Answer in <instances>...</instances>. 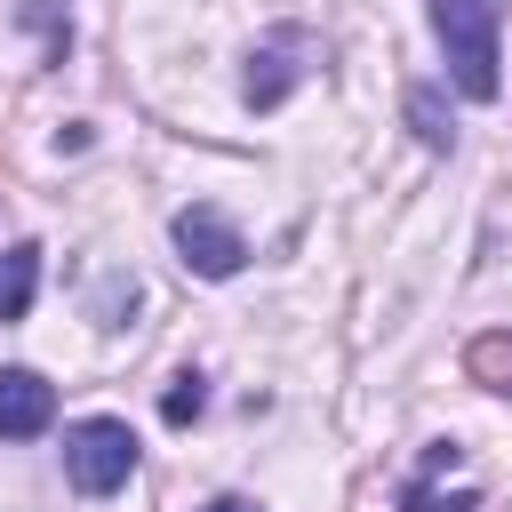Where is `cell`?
<instances>
[{
	"mask_svg": "<svg viewBox=\"0 0 512 512\" xmlns=\"http://www.w3.org/2000/svg\"><path fill=\"white\" fill-rule=\"evenodd\" d=\"M432 40L472 104L504 96V48H496V0H432Z\"/></svg>",
	"mask_w": 512,
	"mask_h": 512,
	"instance_id": "cell-1",
	"label": "cell"
},
{
	"mask_svg": "<svg viewBox=\"0 0 512 512\" xmlns=\"http://www.w3.org/2000/svg\"><path fill=\"white\" fill-rule=\"evenodd\" d=\"M312 72H320V32H312V24H272V32L248 48V80H240V96H248L256 112H272V104H288Z\"/></svg>",
	"mask_w": 512,
	"mask_h": 512,
	"instance_id": "cell-2",
	"label": "cell"
},
{
	"mask_svg": "<svg viewBox=\"0 0 512 512\" xmlns=\"http://www.w3.org/2000/svg\"><path fill=\"white\" fill-rule=\"evenodd\" d=\"M128 472H136V432L120 416H80L64 432V480L80 496H112V488H128Z\"/></svg>",
	"mask_w": 512,
	"mask_h": 512,
	"instance_id": "cell-3",
	"label": "cell"
},
{
	"mask_svg": "<svg viewBox=\"0 0 512 512\" xmlns=\"http://www.w3.org/2000/svg\"><path fill=\"white\" fill-rule=\"evenodd\" d=\"M168 240H176V256H184V272H200V280H232V272L248 264V240H240V224H232L224 208H208V200H192V208H176V224H168Z\"/></svg>",
	"mask_w": 512,
	"mask_h": 512,
	"instance_id": "cell-4",
	"label": "cell"
},
{
	"mask_svg": "<svg viewBox=\"0 0 512 512\" xmlns=\"http://www.w3.org/2000/svg\"><path fill=\"white\" fill-rule=\"evenodd\" d=\"M56 424V384L40 368H0V440H40Z\"/></svg>",
	"mask_w": 512,
	"mask_h": 512,
	"instance_id": "cell-5",
	"label": "cell"
},
{
	"mask_svg": "<svg viewBox=\"0 0 512 512\" xmlns=\"http://www.w3.org/2000/svg\"><path fill=\"white\" fill-rule=\"evenodd\" d=\"M32 296H40V248L16 240V248H0V320H24Z\"/></svg>",
	"mask_w": 512,
	"mask_h": 512,
	"instance_id": "cell-6",
	"label": "cell"
},
{
	"mask_svg": "<svg viewBox=\"0 0 512 512\" xmlns=\"http://www.w3.org/2000/svg\"><path fill=\"white\" fill-rule=\"evenodd\" d=\"M464 368H472V384H488V392H512V336H504V328H488V336H472V352H464Z\"/></svg>",
	"mask_w": 512,
	"mask_h": 512,
	"instance_id": "cell-7",
	"label": "cell"
},
{
	"mask_svg": "<svg viewBox=\"0 0 512 512\" xmlns=\"http://www.w3.org/2000/svg\"><path fill=\"white\" fill-rule=\"evenodd\" d=\"M408 128L424 136V152H456V128H448V112H440L432 88H408Z\"/></svg>",
	"mask_w": 512,
	"mask_h": 512,
	"instance_id": "cell-8",
	"label": "cell"
},
{
	"mask_svg": "<svg viewBox=\"0 0 512 512\" xmlns=\"http://www.w3.org/2000/svg\"><path fill=\"white\" fill-rule=\"evenodd\" d=\"M16 16L40 32V48H48V56H64V48H72V16H64L56 0H16Z\"/></svg>",
	"mask_w": 512,
	"mask_h": 512,
	"instance_id": "cell-9",
	"label": "cell"
},
{
	"mask_svg": "<svg viewBox=\"0 0 512 512\" xmlns=\"http://www.w3.org/2000/svg\"><path fill=\"white\" fill-rule=\"evenodd\" d=\"M200 408H208V384H200V376H192V368H184V376H176V384H168V392H160V416H168V424H192V416H200Z\"/></svg>",
	"mask_w": 512,
	"mask_h": 512,
	"instance_id": "cell-10",
	"label": "cell"
},
{
	"mask_svg": "<svg viewBox=\"0 0 512 512\" xmlns=\"http://www.w3.org/2000/svg\"><path fill=\"white\" fill-rule=\"evenodd\" d=\"M400 504H408V512H472V488H456V496H440V488H424V480H408V488H400Z\"/></svg>",
	"mask_w": 512,
	"mask_h": 512,
	"instance_id": "cell-11",
	"label": "cell"
},
{
	"mask_svg": "<svg viewBox=\"0 0 512 512\" xmlns=\"http://www.w3.org/2000/svg\"><path fill=\"white\" fill-rule=\"evenodd\" d=\"M200 512H256V504H240V496H216V504H200Z\"/></svg>",
	"mask_w": 512,
	"mask_h": 512,
	"instance_id": "cell-12",
	"label": "cell"
}]
</instances>
